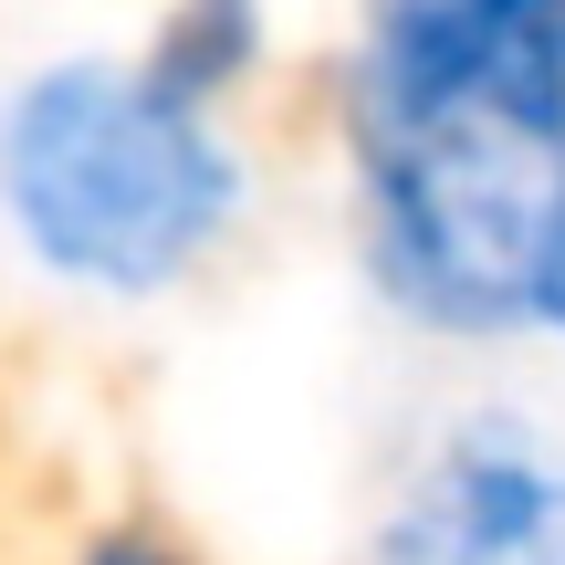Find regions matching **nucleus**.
I'll return each mask as SVG.
<instances>
[{"instance_id":"1","label":"nucleus","mask_w":565,"mask_h":565,"mask_svg":"<svg viewBox=\"0 0 565 565\" xmlns=\"http://www.w3.org/2000/svg\"><path fill=\"white\" fill-rule=\"evenodd\" d=\"M335 168L356 273L408 335H534L565 189V0H356Z\"/></svg>"},{"instance_id":"2","label":"nucleus","mask_w":565,"mask_h":565,"mask_svg":"<svg viewBox=\"0 0 565 565\" xmlns=\"http://www.w3.org/2000/svg\"><path fill=\"white\" fill-rule=\"evenodd\" d=\"M252 221L231 116L158 95L137 53H53L0 95V242L84 303H158Z\"/></svg>"},{"instance_id":"3","label":"nucleus","mask_w":565,"mask_h":565,"mask_svg":"<svg viewBox=\"0 0 565 565\" xmlns=\"http://www.w3.org/2000/svg\"><path fill=\"white\" fill-rule=\"evenodd\" d=\"M356 565H565V429L471 408L387 482Z\"/></svg>"},{"instance_id":"4","label":"nucleus","mask_w":565,"mask_h":565,"mask_svg":"<svg viewBox=\"0 0 565 565\" xmlns=\"http://www.w3.org/2000/svg\"><path fill=\"white\" fill-rule=\"evenodd\" d=\"M273 42H282L273 0H158L137 63H147L158 95L200 105V116H231V105L273 74Z\"/></svg>"},{"instance_id":"5","label":"nucleus","mask_w":565,"mask_h":565,"mask_svg":"<svg viewBox=\"0 0 565 565\" xmlns=\"http://www.w3.org/2000/svg\"><path fill=\"white\" fill-rule=\"evenodd\" d=\"M534 335L565 356V189H555V221H545V263H534Z\"/></svg>"},{"instance_id":"6","label":"nucleus","mask_w":565,"mask_h":565,"mask_svg":"<svg viewBox=\"0 0 565 565\" xmlns=\"http://www.w3.org/2000/svg\"><path fill=\"white\" fill-rule=\"evenodd\" d=\"M74 565H189L179 545H168L158 524H105V534H84Z\"/></svg>"}]
</instances>
